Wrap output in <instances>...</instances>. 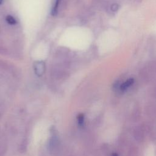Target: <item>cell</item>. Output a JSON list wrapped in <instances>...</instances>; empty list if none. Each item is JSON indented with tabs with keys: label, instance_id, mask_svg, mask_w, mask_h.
Segmentation results:
<instances>
[{
	"label": "cell",
	"instance_id": "obj_1",
	"mask_svg": "<svg viewBox=\"0 0 156 156\" xmlns=\"http://www.w3.org/2000/svg\"><path fill=\"white\" fill-rule=\"evenodd\" d=\"M34 71L37 76H41L45 72V63L43 61H37L34 65Z\"/></svg>",
	"mask_w": 156,
	"mask_h": 156
},
{
	"label": "cell",
	"instance_id": "obj_2",
	"mask_svg": "<svg viewBox=\"0 0 156 156\" xmlns=\"http://www.w3.org/2000/svg\"><path fill=\"white\" fill-rule=\"evenodd\" d=\"M134 82V79L132 78H130L127 80H126L124 82H123L122 84L120 85L119 86V89L121 91H126L127 90L131 85H133Z\"/></svg>",
	"mask_w": 156,
	"mask_h": 156
},
{
	"label": "cell",
	"instance_id": "obj_3",
	"mask_svg": "<svg viewBox=\"0 0 156 156\" xmlns=\"http://www.w3.org/2000/svg\"><path fill=\"white\" fill-rule=\"evenodd\" d=\"M5 20H6V21L9 24L13 25V24H15L16 23V21L15 18L13 16H12V15H7L5 18Z\"/></svg>",
	"mask_w": 156,
	"mask_h": 156
},
{
	"label": "cell",
	"instance_id": "obj_4",
	"mask_svg": "<svg viewBox=\"0 0 156 156\" xmlns=\"http://www.w3.org/2000/svg\"><path fill=\"white\" fill-rule=\"evenodd\" d=\"M60 0H56L55 2V4H54V5L52 8V10L51 11V14L54 16L57 14V10H58V4H59V2H60Z\"/></svg>",
	"mask_w": 156,
	"mask_h": 156
},
{
	"label": "cell",
	"instance_id": "obj_5",
	"mask_svg": "<svg viewBox=\"0 0 156 156\" xmlns=\"http://www.w3.org/2000/svg\"><path fill=\"white\" fill-rule=\"evenodd\" d=\"M118 5H117V4H113V5H112V7H111V9H112V11H113V12H116V10H118Z\"/></svg>",
	"mask_w": 156,
	"mask_h": 156
},
{
	"label": "cell",
	"instance_id": "obj_6",
	"mask_svg": "<svg viewBox=\"0 0 156 156\" xmlns=\"http://www.w3.org/2000/svg\"><path fill=\"white\" fill-rule=\"evenodd\" d=\"M112 156H118V155L116 154H112Z\"/></svg>",
	"mask_w": 156,
	"mask_h": 156
},
{
	"label": "cell",
	"instance_id": "obj_7",
	"mask_svg": "<svg viewBox=\"0 0 156 156\" xmlns=\"http://www.w3.org/2000/svg\"><path fill=\"white\" fill-rule=\"evenodd\" d=\"M2 0H0V5L2 4Z\"/></svg>",
	"mask_w": 156,
	"mask_h": 156
}]
</instances>
